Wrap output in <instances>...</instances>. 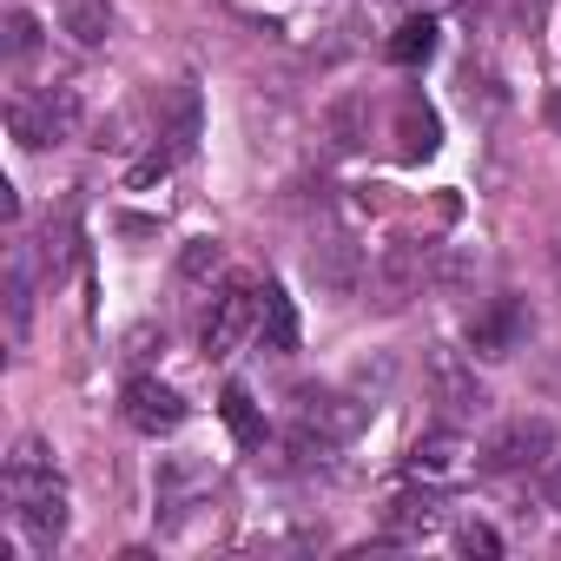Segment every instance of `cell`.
<instances>
[{
  "label": "cell",
  "instance_id": "1",
  "mask_svg": "<svg viewBox=\"0 0 561 561\" xmlns=\"http://www.w3.org/2000/svg\"><path fill=\"white\" fill-rule=\"evenodd\" d=\"M8 508L34 541H60V528H67V489L54 476V456L34 436L14 443V456H8Z\"/></svg>",
  "mask_w": 561,
  "mask_h": 561
},
{
  "label": "cell",
  "instance_id": "2",
  "mask_svg": "<svg viewBox=\"0 0 561 561\" xmlns=\"http://www.w3.org/2000/svg\"><path fill=\"white\" fill-rule=\"evenodd\" d=\"M8 126H14V139H21L27 152L67 146V139L80 133V93H73V87H47V93H27V100H14Z\"/></svg>",
  "mask_w": 561,
  "mask_h": 561
},
{
  "label": "cell",
  "instance_id": "3",
  "mask_svg": "<svg viewBox=\"0 0 561 561\" xmlns=\"http://www.w3.org/2000/svg\"><path fill=\"white\" fill-rule=\"evenodd\" d=\"M430 244H416V238H390L383 251H377V264H370V298H377V311H403L410 298H423V285H436L430 277Z\"/></svg>",
  "mask_w": 561,
  "mask_h": 561
},
{
  "label": "cell",
  "instance_id": "4",
  "mask_svg": "<svg viewBox=\"0 0 561 561\" xmlns=\"http://www.w3.org/2000/svg\"><path fill=\"white\" fill-rule=\"evenodd\" d=\"M548 449H554V423H548V416H515V423H502V430L482 443L476 469H482V476H522V469H541Z\"/></svg>",
  "mask_w": 561,
  "mask_h": 561
},
{
  "label": "cell",
  "instance_id": "5",
  "mask_svg": "<svg viewBox=\"0 0 561 561\" xmlns=\"http://www.w3.org/2000/svg\"><path fill=\"white\" fill-rule=\"evenodd\" d=\"M430 397H436L443 423H476V416H489V383H482L476 364H462L456 351H436V357H430Z\"/></svg>",
  "mask_w": 561,
  "mask_h": 561
},
{
  "label": "cell",
  "instance_id": "6",
  "mask_svg": "<svg viewBox=\"0 0 561 561\" xmlns=\"http://www.w3.org/2000/svg\"><path fill=\"white\" fill-rule=\"evenodd\" d=\"M522 344H528V305H522V298H495L489 311H476L469 351H476L482 364H502V357H515Z\"/></svg>",
  "mask_w": 561,
  "mask_h": 561
},
{
  "label": "cell",
  "instance_id": "7",
  "mask_svg": "<svg viewBox=\"0 0 561 561\" xmlns=\"http://www.w3.org/2000/svg\"><path fill=\"white\" fill-rule=\"evenodd\" d=\"M364 403L344 390H298V430H311L318 443H351L364 430Z\"/></svg>",
  "mask_w": 561,
  "mask_h": 561
},
{
  "label": "cell",
  "instance_id": "8",
  "mask_svg": "<svg viewBox=\"0 0 561 561\" xmlns=\"http://www.w3.org/2000/svg\"><path fill=\"white\" fill-rule=\"evenodd\" d=\"M244 331H257V291H251V285H225V291L211 298V311H205V331H198V337H205V351H211V357H231Z\"/></svg>",
  "mask_w": 561,
  "mask_h": 561
},
{
  "label": "cell",
  "instance_id": "9",
  "mask_svg": "<svg viewBox=\"0 0 561 561\" xmlns=\"http://www.w3.org/2000/svg\"><path fill=\"white\" fill-rule=\"evenodd\" d=\"M119 410H126V423H133L139 436H172V430L185 423V397L165 390L159 377H133L126 397H119Z\"/></svg>",
  "mask_w": 561,
  "mask_h": 561
},
{
  "label": "cell",
  "instance_id": "10",
  "mask_svg": "<svg viewBox=\"0 0 561 561\" xmlns=\"http://www.w3.org/2000/svg\"><path fill=\"white\" fill-rule=\"evenodd\" d=\"M311 277H318L331 298H357L370 271H364V251H357L351 238H324V244L311 251Z\"/></svg>",
  "mask_w": 561,
  "mask_h": 561
},
{
  "label": "cell",
  "instance_id": "11",
  "mask_svg": "<svg viewBox=\"0 0 561 561\" xmlns=\"http://www.w3.org/2000/svg\"><path fill=\"white\" fill-rule=\"evenodd\" d=\"M436 146H443V119H436V106H430L423 93H403V106H397V159L416 165V159H430Z\"/></svg>",
  "mask_w": 561,
  "mask_h": 561
},
{
  "label": "cell",
  "instance_id": "12",
  "mask_svg": "<svg viewBox=\"0 0 561 561\" xmlns=\"http://www.w3.org/2000/svg\"><path fill=\"white\" fill-rule=\"evenodd\" d=\"M462 469H469V443L456 436V423L436 430V436H423V443L410 449V476H416V482H456Z\"/></svg>",
  "mask_w": 561,
  "mask_h": 561
},
{
  "label": "cell",
  "instance_id": "13",
  "mask_svg": "<svg viewBox=\"0 0 561 561\" xmlns=\"http://www.w3.org/2000/svg\"><path fill=\"white\" fill-rule=\"evenodd\" d=\"M113 27H119L113 0H60V34H67L73 47H106Z\"/></svg>",
  "mask_w": 561,
  "mask_h": 561
},
{
  "label": "cell",
  "instance_id": "14",
  "mask_svg": "<svg viewBox=\"0 0 561 561\" xmlns=\"http://www.w3.org/2000/svg\"><path fill=\"white\" fill-rule=\"evenodd\" d=\"M257 344H264V351H277V357L298 351V311H291V298L277 291V285H264V291H257Z\"/></svg>",
  "mask_w": 561,
  "mask_h": 561
},
{
  "label": "cell",
  "instance_id": "15",
  "mask_svg": "<svg viewBox=\"0 0 561 561\" xmlns=\"http://www.w3.org/2000/svg\"><path fill=\"white\" fill-rule=\"evenodd\" d=\"M436 528H443V508H436L430 495H423V502H416V495H410V502H390V541H430Z\"/></svg>",
  "mask_w": 561,
  "mask_h": 561
},
{
  "label": "cell",
  "instance_id": "16",
  "mask_svg": "<svg viewBox=\"0 0 561 561\" xmlns=\"http://www.w3.org/2000/svg\"><path fill=\"white\" fill-rule=\"evenodd\" d=\"M430 54H436V21H430V14H410V21L390 34V60H397V67H423Z\"/></svg>",
  "mask_w": 561,
  "mask_h": 561
},
{
  "label": "cell",
  "instance_id": "17",
  "mask_svg": "<svg viewBox=\"0 0 561 561\" xmlns=\"http://www.w3.org/2000/svg\"><path fill=\"white\" fill-rule=\"evenodd\" d=\"M225 423H231V436H238L244 449H257V443H264V416H257V403H251V390H244V383H231V390H225Z\"/></svg>",
  "mask_w": 561,
  "mask_h": 561
},
{
  "label": "cell",
  "instance_id": "18",
  "mask_svg": "<svg viewBox=\"0 0 561 561\" xmlns=\"http://www.w3.org/2000/svg\"><path fill=\"white\" fill-rule=\"evenodd\" d=\"M192 139H198V93H192V87H179V93H172V152L185 159V152H192Z\"/></svg>",
  "mask_w": 561,
  "mask_h": 561
},
{
  "label": "cell",
  "instance_id": "19",
  "mask_svg": "<svg viewBox=\"0 0 561 561\" xmlns=\"http://www.w3.org/2000/svg\"><path fill=\"white\" fill-rule=\"evenodd\" d=\"M34 47H41V21H34L27 8H14V14H8V60H27Z\"/></svg>",
  "mask_w": 561,
  "mask_h": 561
},
{
  "label": "cell",
  "instance_id": "20",
  "mask_svg": "<svg viewBox=\"0 0 561 561\" xmlns=\"http://www.w3.org/2000/svg\"><path fill=\"white\" fill-rule=\"evenodd\" d=\"M456 548H462V554H482V561H489V554H502V535H495L489 522H469V528L456 535Z\"/></svg>",
  "mask_w": 561,
  "mask_h": 561
},
{
  "label": "cell",
  "instance_id": "21",
  "mask_svg": "<svg viewBox=\"0 0 561 561\" xmlns=\"http://www.w3.org/2000/svg\"><path fill=\"white\" fill-rule=\"evenodd\" d=\"M218 264H225V257H218V244H211V238H198V244H185V264H179V271H185V277H211Z\"/></svg>",
  "mask_w": 561,
  "mask_h": 561
},
{
  "label": "cell",
  "instance_id": "22",
  "mask_svg": "<svg viewBox=\"0 0 561 561\" xmlns=\"http://www.w3.org/2000/svg\"><path fill=\"white\" fill-rule=\"evenodd\" d=\"M535 390H541V397H554V403H561V351H554V357H548V364H541V370H535Z\"/></svg>",
  "mask_w": 561,
  "mask_h": 561
},
{
  "label": "cell",
  "instance_id": "23",
  "mask_svg": "<svg viewBox=\"0 0 561 561\" xmlns=\"http://www.w3.org/2000/svg\"><path fill=\"white\" fill-rule=\"evenodd\" d=\"M8 291H14V331H27V271L14 264V277H8Z\"/></svg>",
  "mask_w": 561,
  "mask_h": 561
},
{
  "label": "cell",
  "instance_id": "24",
  "mask_svg": "<svg viewBox=\"0 0 561 561\" xmlns=\"http://www.w3.org/2000/svg\"><path fill=\"white\" fill-rule=\"evenodd\" d=\"M548 508H561V456H554V469H548Z\"/></svg>",
  "mask_w": 561,
  "mask_h": 561
},
{
  "label": "cell",
  "instance_id": "25",
  "mask_svg": "<svg viewBox=\"0 0 561 561\" xmlns=\"http://www.w3.org/2000/svg\"><path fill=\"white\" fill-rule=\"evenodd\" d=\"M548 119H554V133H561V87L548 93Z\"/></svg>",
  "mask_w": 561,
  "mask_h": 561
}]
</instances>
